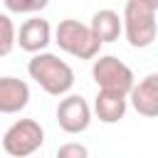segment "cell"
Wrapping results in <instances>:
<instances>
[{"instance_id": "6da1fadb", "label": "cell", "mask_w": 158, "mask_h": 158, "mask_svg": "<svg viewBox=\"0 0 158 158\" xmlns=\"http://www.w3.org/2000/svg\"><path fill=\"white\" fill-rule=\"evenodd\" d=\"M27 74L49 96H67L74 86V69L52 52H37L27 62Z\"/></svg>"}, {"instance_id": "7a4b0ae2", "label": "cell", "mask_w": 158, "mask_h": 158, "mask_svg": "<svg viewBox=\"0 0 158 158\" xmlns=\"http://www.w3.org/2000/svg\"><path fill=\"white\" fill-rule=\"evenodd\" d=\"M158 10L138 2V0H126L123 5V15H121V32L126 35L128 44L136 49H146L153 44L156 32H158V22H156Z\"/></svg>"}, {"instance_id": "3957f363", "label": "cell", "mask_w": 158, "mask_h": 158, "mask_svg": "<svg viewBox=\"0 0 158 158\" xmlns=\"http://www.w3.org/2000/svg\"><path fill=\"white\" fill-rule=\"evenodd\" d=\"M54 42L62 52L77 57V59H94L101 49V42L94 37L89 25L79 20H62L54 30Z\"/></svg>"}, {"instance_id": "277c9868", "label": "cell", "mask_w": 158, "mask_h": 158, "mask_svg": "<svg viewBox=\"0 0 158 158\" xmlns=\"http://www.w3.org/2000/svg\"><path fill=\"white\" fill-rule=\"evenodd\" d=\"M91 77H94L99 91H111V94H121V96H128L131 86L136 84L131 67L114 54H104V57L94 59Z\"/></svg>"}, {"instance_id": "5b68a950", "label": "cell", "mask_w": 158, "mask_h": 158, "mask_svg": "<svg viewBox=\"0 0 158 158\" xmlns=\"http://www.w3.org/2000/svg\"><path fill=\"white\" fill-rule=\"evenodd\" d=\"M42 143H44V128L35 118L15 121L2 136V148L10 158H30L35 151L42 148Z\"/></svg>"}, {"instance_id": "8992f818", "label": "cell", "mask_w": 158, "mask_h": 158, "mask_svg": "<svg viewBox=\"0 0 158 158\" xmlns=\"http://www.w3.org/2000/svg\"><path fill=\"white\" fill-rule=\"evenodd\" d=\"M57 123L64 133H84L91 123V106L79 94H67L57 104Z\"/></svg>"}, {"instance_id": "52a82bcc", "label": "cell", "mask_w": 158, "mask_h": 158, "mask_svg": "<svg viewBox=\"0 0 158 158\" xmlns=\"http://www.w3.org/2000/svg\"><path fill=\"white\" fill-rule=\"evenodd\" d=\"M49 42H52V25L44 17H37V15L25 20L20 25L17 35H15V44H20V49H25L30 54L44 52Z\"/></svg>"}, {"instance_id": "ba28073f", "label": "cell", "mask_w": 158, "mask_h": 158, "mask_svg": "<svg viewBox=\"0 0 158 158\" xmlns=\"http://www.w3.org/2000/svg\"><path fill=\"white\" fill-rule=\"evenodd\" d=\"M126 101H131V106L141 116L153 118L158 114V74L151 72L138 84H133L131 91H128V96H126Z\"/></svg>"}, {"instance_id": "9c48e42d", "label": "cell", "mask_w": 158, "mask_h": 158, "mask_svg": "<svg viewBox=\"0 0 158 158\" xmlns=\"http://www.w3.org/2000/svg\"><path fill=\"white\" fill-rule=\"evenodd\" d=\"M30 104V86L17 77H0V114H20Z\"/></svg>"}, {"instance_id": "30bf717a", "label": "cell", "mask_w": 158, "mask_h": 158, "mask_svg": "<svg viewBox=\"0 0 158 158\" xmlns=\"http://www.w3.org/2000/svg\"><path fill=\"white\" fill-rule=\"evenodd\" d=\"M128 101L121 94H111V91H99L94 99V114L101 123H118L126 116Z\"/></svg>"}, {"instance_id": "8fae6325", "label": "cell", "mask_w": 158, "mask_h": 158, "mask_svg": "<svg viewBox=\"0 0 158 158\" xmlns=\"http://www.w3.org/2000/svg\"><path fill=\"white\" fill-rule=\"evenodd\" d=\"M89 30L94 32V37L106 44V42H114L118 40L121 35V15L111 7H104V10H96L91 15V22H89Z\"/></svg>"}, {"instance_id": "7c38bea8", "label": "cell", "mask_w": 158, "mask_h": 158, "mask_svg": "<svg viewBox=\"0 0 158 158\" xmlns=\"http://www.w3.org/2000/svg\"><path fill=\"white\" fill-rule=\"evenodd\" d=\"M15 22L10 20V15L0 12V57H7L15 49Z\"/></svg>"}, {"instance_id": "4fadbf2b", "label": "cell", "mask_w": 158, "mask_h": 158, "mask_svg": "<svg viewBox=\"0 0 158 158\" xmlns=\"http://www.w3.org/2000/svg\"><path fill=\"white\" fill-rule=\"evenodd\" d=\"M2 2L15 15H35L49 5V0H2Z\"/></svg>"}, {"instance_id": "5bb4252c", "label": "cell", "mask_w": 158, "mask_h": 158, "mask_svg": "<svg viewBox=\"0 0 158 158\" xmlns=\"http://www.w3.org/2000/svg\"><path fill=\"white\" fill-rule=\"evenodd\" d=\"M57 158H89V148L79 141H69L57 148Z\"/></svg>"}, {"instance_id": "9a60e30c", "label": "cell", "mask_w": 158, "mask_h": 158, "mask_svg": "<svg viewBox=\"0 0 158 158\" xmlns=\"http://www.w3.org/2000/svg\"><path fill=\"white\" fill-rule=\"evenodd\" d=\"M138 2H143V5H148V7H153V10H158V0H138Z\"/></svg>"}]
</instances>
